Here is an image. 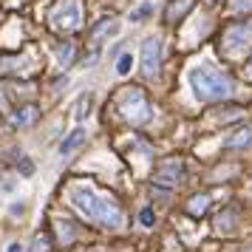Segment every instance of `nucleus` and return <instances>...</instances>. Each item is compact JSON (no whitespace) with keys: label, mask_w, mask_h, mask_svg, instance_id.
Returning <instances> with one entry per match:
<instances>
[{"label":"nucleus","mask_w":252,"mask_h":252,"mask_svg":"<svg viewBox=\"0 0 252 252\" xmlns=\"http://www.w3.org/2000/svg\"><path fill=\"white\" fill-rule=\"evenodd\" d=\"M71 201L77 204V210H80L88 221H96V224H102V227H122V221H125L122 210H119L111 198L99 195L94 187L77 184V187L71 190Z\"/></svg>","instance_id":"obj_1"},{"label":"nucleus","mask_w":252,"mask_h":252,"mask_svg":"<svg viewBox=\"0 0 252 252\" xmlns=\"http://www.w3.org/2000/svg\"><path fill=\"white\" fill-rule=\"evenodd\" d=\"M190 85H193V94L201 102H218V99H227L232 94V80L227 74H221L218 68H210V65L193 68Z\"/></svg>","instance_id":"obj_2"},{"label":"nucleus","mask_w":252,"mask_h":252,"mask_svg":"<svg viewBox=\"0 0 252 252\" xmlns=\"http://www.w3.org/2000/svg\"><path fill=\"white\" fill-rule=\"evenodd\" d=\"M122 111H125V116L133 125H145V122H150V116H153V108H150V102L145 99V94L139 91V88L127 91L125 102H122Z\"/></svg>","instance_id":"obj_3"},{"label":"nucleus","mask_w":252,"mask_h":252,"mask_svg":"<svg viewBox=\"0 0 252 252\" xmlns=\"http://www.w3.org/2000/svg\"><path fill=\"white\" fill-rule=\"evenodd\" d=\"M51 23L57 26V29H63V32L80 29V23H82L80 3H77V0H63V6H57L54 14H51Z\"/></svg>","instance_id":"obj_4"},{"label":"nucleus","mask_w":252,"mask_h":252,"mask_svg":"<svg viewBox=\"0 0 252 252\" xmlns=\"http://www.w3.org/2000/svg\"><path fill=\"white\" fill-rule=\"evenodd\" d=\"M224 46H227L229 54H241V51H247L252 46V26L250 23H238L227 29V34H224Z\"/></svg>","instance_id":"obj_5"},{"label":"nucleus","mask_w":252,"mask_h":252,"mask_svg":"<svg viewBox=\"0 0 252 252\" xmlns=\"http://www.w3.org/2000/svg\"><path fill=\"white\" fill-rule=\"evenodd\" d=\"M159 65H161V43L159 40H145V46H142V74L156 77Z\"/></svg>","instance_id":"obj_6"},{"label":"nucleus","mask_w":252,"mask_h":252,"mask_svg":"<svg viewBox=\"0 0 252 252\" xmlns=\"http://www.w3.org/2000/svg\"><path fill=\"white\" fill-rule=\"evenodd\" d=\"M182 179H184V167H182V161H176V159L159 164L156 173H153V182L159 184V187H176Z\"/></svg>","instance_id":"obj_7"},{"label":"nucleus","mask_w":252,"mask_h":252,"mask_svg":"<svg viewBox=\"0 0 252 252\" xmlns=\"http://www.w3.org/2000/svg\"><path fill=\"white\" fill-rule=\"evenodd\" d=\"M122 32V26L119 23H114V20H102V23L94 29V34H91V43L96 48H99V43H102V37H114V34H119Z\"/></svg>","instance_id":"obj_8"},{"label":"nucleus","mask_w":252,"mask_h":252,"mask_svg":"<svg viewBox=\"0 0 252 252\" xmlns=\"http://www.w3.org/2000/svg\"><path fill=\"white\" fill-rule=\"evenodd\" d=\"M250 142H252V130L244 127V130H235L229 139H224V148H247Z\"/></svg>","instance_id":"obj_9"},{"label":"nucleus","mask_w":252,"mask_h":252,"mask_svg":"<svg viewBox=\"0 0 252 252\" xmlns=\"http://www.w3.org/2000/svg\"><path fill=\"white\" fill-rule=\"evenodd\" d=\"M82 142H85V130H82V127H77V130H74V133H71V136L65 139L63 145H60V153H63V156H68L71 150H74V148H80Z\"/></svg>","instance_id":"obj_10"},{"label":"nucleus","mask_w":252,"mask_h":252,"mask_svg":"<svg viewBox=\"0 0 252 252\" xmlns=\"http://www.w3.org/2000/svg\"><path fill=\"white\" fill-rule=\"evenodd\" d=\"M34 116H37V108L26 105L23 111H17V114L12 116V125H14V127H26L29 122H34Z\"/></svg>","instance_id":"obj_11"},{"label":"nucleus","mask_w":252,"mask_h":252,"mask_svg":"<svg viewBox=\"0 0 252 252\" xmlns=\"http://www.w3.org/2000/svg\"><path fill=\"white\" fill-rule=\"evenodd\" d=\"M130 68H133V54H122L119 63H116V74H119V77H127Z\"/></svg>","instance_id":"obj_12"},{"label":"nucleus","mask_w":252,"mask_h":252,"mask_svg":"<svg viewBox=\"0 0 252 252\" xmlns=\"http://www.w3.org/2000/svg\"><path fill=\"white\" fill-rule=\"evenodd\" d=\"M207 201H210L207 195H195L193 201H190V216H201L207 210Z\"/></svg>","instance_id":"obj_13"},{"label":"nucleus","mask_w":252,"mask_h":252,"mask_svg":"<svg viewBox=\"0 0 252 252\" xmlns=\"http://www.w3.org/2000/svg\"><path fill=\"white\" fill-rule=\"evenodd\" d=\"M57 57H60V63H63V68L71 63V57H74V46L71 43H63V46L57 48Z\"/></svg>","instance_id":"obj_14"},{"label":"nucleus","mask_w":252,"mask_h":252,"mask_svg":"<svg viewBox=\"0 0 252 252\" xmlns=\"http://www.w3.org/2000/svg\"><path fill=\"white\" fill-rule=\"evenodd\" d=\"M88 108H91V96H80V99H77V122H82V119H85V116H88Z\"/></svg>","instance_id":"obj_15"},{"label":"nucleus","mask_w":252,"mask_h":252,"mask_svg":"<svg viewBox=\"0 0 252 252\" xmlns=\"http://www.w3.org/2000/svg\"><path fill=\"white\" fill-rule=\"evenodd\" d=\"M150 12H153V3H145L142 9H136V12L130 14V23H136V20H142V17H148Z\"/></svg>","instance_id":"obj_16"},{"label":"nucleus","mask_w":252,"mask_h":252,"mask_svg":"<svg viewBox=\"0 0 252 252\" xmlns=\"http://www.w3.org/2000/svg\"><path fill=\"white\" fill-rule=\"evenodd\" d=\"M139 221H142L145 227H153V221H156V216H153V210H150V207H145V210L139 213Z\"/></svg>","instance_id":"obj_17"},{"label":"nucleus","mask_w":252,"mask_h":252,"mask_svg":"<svg viewBox=\"0 0 252 252\" xmlns=\"http://www.w3.org/2000/svg\"><path fill=\"white\" fill-rule=\"evenodd\" d=\"M48 250V238L43 235V238H34V250L32 252H46Z\"/></svg>","instance_id":"obj_18"},{"label":"nucleus","mask_w":252,"mask_h":252,"mask_svg":"<svg viewBox=\"0 0 252 252\" xmlns=\"http://www.w3.org/2000/svg\"><path fill=\"white\" fill-rule=\"evenodd\" d=\"M235 9H238V12H250V9H252V0H235Z\"/></svg>","instance_id":"obj_19"},{"label":"nucleus","mask_w":252,"mask_h":252,"mask_svg":"<svg viewBox=\"0 0 252 252\" xmlns=\"http://www.w3.org/2000/svg\"><path fill=\"white\" fill-rule=\"evenodd\" d=\"M20 170H23V173H32L34 167H32V161H23V164H20Z\"/></svg>","instance_id":"obj_20"},{"label":"nucleus","mask_w":252,"mask_h":252,"mask_svg":"<svg viewBox=\"0 0 252 252\" xmlns=\"http://www.w3.org/2000/svg\"><path fill=\"white\" fill-rule=\"evenodd\" d=\"M23 213V204H12V216H20Z\"/></svg>","instance_id":"obj_21"},{"label":"nucleus","mask_w":252,"mask_h":252,"mask_svg":"<svg viewBox=\"0 0 252 252\" xmlns=\"http://www.w3.org/2000/svg\"><path fill=\"white\" fill-rule=\"evenodd\" d=\"M9 252H23V247H20V244H12V247H9Z\"/></svg>","instance_id":"obj_22"},{"label":"nucleus","mask_w":252,"mask_h":252,"mask_svg":"<svg viewBox=\"0 0 252 252\" xmlns=\"http://www.w3.org/2000/svg\"><path fill=\"white\" fill-rule=\"evenodd\" d=\"M247 74H250V77H252V60H250V65H247Z\"/></svg>","instance_id":"obj_23"}]
</instances>
